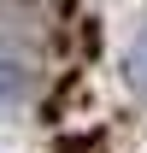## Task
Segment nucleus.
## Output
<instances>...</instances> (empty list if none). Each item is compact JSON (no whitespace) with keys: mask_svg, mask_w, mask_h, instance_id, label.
Instances as JSON below:
<instances>
[{"mask_svg":"<svg viewBox=\"0 0 147 153\" xmlns=\"http://www.w3.org/2000/svg\"><path fill=\"white\" fill-rule=\"evenodd\" d=\"M124 76H129V88H135V94H147V36L129 47V59H124Z\"/></svg>","mask_w":147,"mask_h":153,"instance_id":"1","label":"nucleus"}]
</instances>
